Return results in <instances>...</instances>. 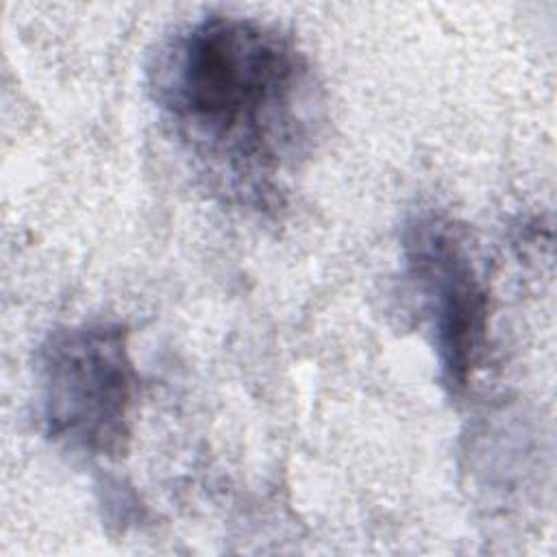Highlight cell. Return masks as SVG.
<instances>
[{
  "label": "cell",
  "mask_w": 557,
  "mask_h": 557,
  "mask_svg": "<svg viewBox=\"0 0 557 557\" xmlns=\"http://www.w3.org/2000/svg\"><path fill=\"white\" fill-rule=\"evenodd\" d=\"M170 137L237 198L268 200L313 148L322 91L292 37L259 20L209 13L178 26L148 67Z\"/></svg>",
  "instance_id": "1"
},
{
  "label": "cell",
  "mask_w": 557,
  "mask_h": 557,
  "mask_svg": "<svg viewBox=\"0 0 557 557\" xmlns=\"http://www.w3.org/2000/svg\"><path fill=\"white\" fill-rule=\"evenodd\" d=\"M37 383L52 442L89 457L126 448L137 372L122 326L83 322L52 331L37 355Z\"/></svg>",
  "instance_id": "2"
},
{
  "label": "cell",
  "mask_w": 557,
  "mask_h": 557,
  "mask_svg": "<svg viewBox=\"0 0 557 557\" xmlns=\"http://www.w3.org/2000/svg\"><path fill=\"white\" fill-rule=\"evenodd\" d=\"M409 283L429 320L440 376L450 394H461L483 352L487 292L463 233L446 218H413L403 237Z\"/></svg>",
  "instance_id": "3"
}]
</instances>
